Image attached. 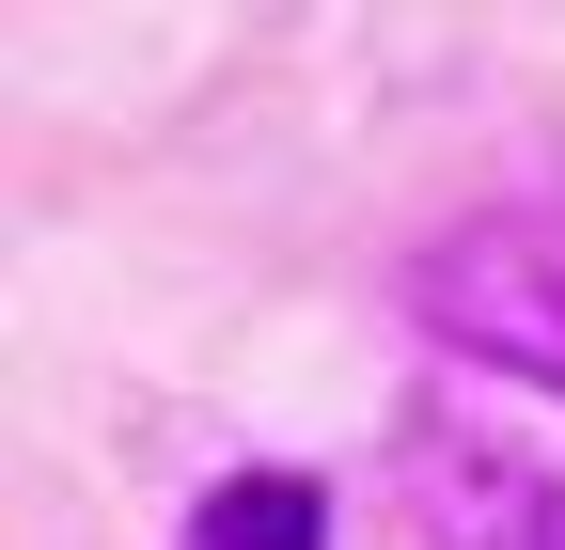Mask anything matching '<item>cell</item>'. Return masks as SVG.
Returning a JSON list of instances; mask_svg holds the SVG:
<instances>
[{"instance_id":"cell-3","label":"cell","mask_w":565,"mask_h":550,"mask_svg":"<svg viewBox=\"0 0 565 550\" xmlns=\"http://www.w3.org/2000/svg\"><path fill=\"white\" fill-rule=\"evenodd\" d=\"M173 550H330V488H315V472H282V456H252V472H221V488L189 504Z\"/></svg>"},{"instance_id":"cell-1","label":"cell","mask_w":565,"mask_h":550,"mask_svg":"<svg viewBox=\"0 0 565 550\" xmlns=\"http://www.w3.org/2000/svg\"><path fill=\"white\" fill-rule=\"evenodd\" d=\"M408 315L440 330L456 362L565 393V173H550V189H503V204H471V221L408 267Z\"/></svg>"},{"instance_id":"cell-2","label":"cell","mask_w":565,"mask_h":550,"mask_svg":"<svg viewBox=\"0 0 565 550\" xmlns=\"http://www.w3.org/2000/svg\"><path fill=\"white\" fill-rule=\"evenodd\" d=\"M424 519H440L456 550H565V472L519 456V441H456V425H424Z\"/></svg>"}]
</instances>
